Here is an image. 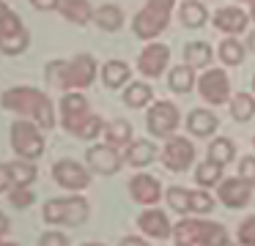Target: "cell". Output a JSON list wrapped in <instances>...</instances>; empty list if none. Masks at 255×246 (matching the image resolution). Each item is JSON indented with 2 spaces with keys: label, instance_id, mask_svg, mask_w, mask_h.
<instances>
[{
  "label": "cell",
  "instance_id": "51",
  "mask_svg": "<svg viewBox=\"0 0 255 246\" xmlns=\"http://www.w3.org/2000/svg\"><path fill=\"white\" fill-rule=\"evenodd\" d=\"M253 93H255V74H253Z\"/></svg>",
  "mask_w": 255,
  "mask_h": 246
},
{
  "label": "cell",
  "instance_id": "20",
  "mask_svg": "<svg viewBox=\"0 0 255 246\" xmlns=\"http://www.w3.org/2000/svg\"><path fill=\"white\" fill-rule=\"evenodd\" d=\"M217 126H220V118L206 107H198L187 115V129L192 137H211L217 131Z\"/></svg>",
  "mask_w": 255,
  "mask_h": 246
},
{
  "label": "cell",
  "instance_id": "41",
  "mask_svg": "<svg viewBox=\"0 0 255 246\" xmlns=\"http://www.w3.org/2000/svg\"><path fill=\"white\" fill-rule=\"evenodd\" d=\"M6 189H14V183H11V175H8V164H0V194Z\"/></svg>",
  "mask_w": 255,
  "mask_h": 246
},
{
  "label": "cell",
  "instance_id": "48",
  "mask_svg": "<svg viewBox=\"0 0 255 246\" xmlns=\"http://www.w3.org/2000/svg\"><path fill=\"white\" fill-rule=\"evenodd\" d=\"M83 246H105V244H83Z\"/></svg>",
  "mask_w": 255,
  "mask_h": 246
},
{
  "label": "cell",
  "instance_id": "21",
  "mask_svg": "<svg viewBox=\"0 0 255 246\" xmlns=\"http://www.w3.org/2000/svg\"><path fill=\"white\" fill-rule=\"evenodd\" d=\"M124 162L129 164V167H145V164H151L156 159V145L151 140H132L127 145V151H124Z\"/></svg>",
  "mask_w": 255,
  "mask_h": 246
},
{
  "label": "cell",
  "instance_id": "13",
  "mask_svg": "<svg viewBox=\"0 0 255 246\" xmlns=\"http://www.w3.org/2000/svg\"><path fill=\"white\" fill-rule=\"evenodd\" d=\"M167 63H170V47L162 41H148V47L140 52L137 58V71L143 77H162V71L167 69Z\"/></svg>",
  "mask_w": 255,
  "mask_h": 246
},
{
  "label": "cell",
  "instance_id": "6",
  "mask_svg": "<svg viewBox=\"0 0 255 246\" xmlns=\"http://www.w3.org/2000/svg\"><path fill=\"white\" fill-rule=\"evenodd\" d=\"M30 44V33L25 30L22 19L17 16V11L8 8L0 0V52L3 55H19L25 52Z\"/></svg>",
  "mask_w": 255,
  "mask_h": 246
},
{
  "label": "cell",
  "instance_id": "35",
  "mask_svg": "<svg viewBox=\"0 0 255 246\" xmlns=\"http://www.w3.org/2000/svg\"><path fill=\"white\" fill-rule=\"evenodd\" d=\"M165 200L176 213H189V189H184V186H170Z\"/></svg>",
  "mask_w": 255,
  "mask_h": 246
},
{
  "label": "cell",
  "instance_id": "43",
  "mask_svg": "<svg viewBox=\"0 0 255 246\" xmlns=\"http://www.w3.org/2000/svg\"><path fill=\"white\" fill-rule=\"evenodd\" d=\"M8 230H11V222H8V216H6V213L0 211V238H3V235H6Z\"/></svg>",
  "mask_w": 255,
  "mask_h": 246
},
{
  "label": "cell",
  "instance_id": "33",
  "mask_svg": "<svg viewBox=\"0 0 255 246\" xmlns=\"http://www.w3.org/2000/svg\"><path fill=\"white\" fill-rule=\"evenodd\" d=\"M195 180H198V186H217L222 180V167H217L211 162L198 164L195 167Z\"/></svg>",
  "mask_w": 255,
  "mask_h": 246
},
{
  "label": "cell",
  "instance_id": "11",
  "mask_svg": "<svg viewBox=\"0 0 255 246\" xmlns=\"http://www.w3.org/2000/svg\"><path fill=\"white\" fill-rule=\"evenodd\" d=\"M52 178L58 186L69 191H83L91 186V172L74 159H61V162L52 164Z\"/></svg>",
  "mask_w": 255,
  "mask_h": 246
},
{
  "label": "cell",
  "instance_id": "38",
  "mask_svg": "<svg viewBox=\"0 0 255 246\" xmlns=\"http://www.w3.org/2000/svg\"><path fill=\"white\" fill-rule=\"evenodd\" d=\"M236 238L242 246H255V216H247L236 230Z\"/></svg>",
  "mask_w": 255,
  "mask_h": 246
},
{
  "label": "cell",
  "instance_id": "30",
  "mask_svg": "<svg viewBox=\"0 0 255 246\" xmlns=\"http://www.w3.org/2000/svg\"><path fill=\"white\" fill-rule=\"evenodd\" d=\"M231 115H233V120H239V123L253 120V115H255V96L253 93L239 90L236 96H231Z\"/></svg>",
  "mask_w": 255,
  "mask_h": 246
},
{
  "label": "cell",
  "instance_id": "23",
  "mask_svg": "<svg viewBox=\"0 0 255 246\" xmlns=\"http://www.w3.org/2000/svg\"><path fill=\"white\" fill-rule=\"evenodd\" d=\"M211 58H214V49L209 41H189L184 47V66L189 69H209Z\"/></svg>",
  "mask_w": 255,
  "mask_h": 246
},
{
  "label": "cell",
  "instance_id": "27",
  "mask_svg": "<svg viewBox=\"0 0 255 246\" xmlns=\"http://www.w3.org/2000/svg\"><path fill=\"white\" fill-rule=\"evenodd\" d=\"M236 156V145H233L231 137H217L214 142H209V159L206 162L217 164V167H225V164L233 162Z\"/></svg>",
  "mask_w": 255,
  "mask_h": 246
},
{
  "label": "cell",
  "instance_id": "8",
  "mask_svg": "<svg viewBox=\"0 0 255 246\" xmlns=\"http://www.w3.org/2000/svg\"><path fill=\"white\" fill-rule=\"evenodd\" d=\"M178 123H181V112H178V107L173 101H154L148 115H145L148 131L154 137H165V140L176 134Z\"/></svg>",
  "mask_w": 255,
  "mask_h": 246
},
{
  "label": "cell",
  "instance_id": "12",
  "mask_svg": "<svg viewBox=\"0 0 255 246\" xmlns=\"http://www.w3.org/2000/svg\"><path fill=\"white\" fill-rule=\"evenodd\" d=\"M91 115L88 107V98L83 96L80 90H66L61 98V120H63V129L66 131H77V126L83 123L85 118Z\"/></svg>",
  "mask_w": 255,
  "mask_h": 246
},
{
  "label": "cell",
  "instance_id": "50",
  "mask_svg": "<svg viewBox=\"0 0 255 246\" xmlns=\"http://www.w3.org/2000/svg\"><path fill=\"white\" fill-rule=\"evenodd\" d=\"M222 246H236V244H231V241H225V244H222Z\"/></svg>",
  "mask_w": 255,
  "mask_h": 246
},
{
  "label": "cell",
  "instance_id": "44",
  "mask_svg": "<svg viewBox=\"0 0 255 246\" xmlns=\"http://www.w3.org/2000/svg\"><path fill=\"white\" fill-rule=\"evenodd\" d=\"M30 3H33L36 8H41V11H50V8H52V3H55V0H30Z\"/></svg>",
  "mask_w": 255,
  "mask_h": 246
},
{
  "label": "cell",
  "instance_id": "32",
  "mask_svg": "<svg viewBox=\"0 0 255 246\" xmlns=\"http://www.w3.org/2000/svg\"><path fill=\"white\" fill-rule=\"evenodd\" d=\"M217 52H220V60L225 66H242L244 63V44L239 38H225Z\"/></svg>",
  "mask_w": 255,
  "mask_h": 246
},
{
  "label": "cell",
  "instance_id": "53",
  "mask_svg": "<svg viewBox=\"0 0 255 246\" xmlns=\"http://www.w3.org/2000/svg\"><path fill=\"white\" fill-rule=\"evenodd\" d=\"M176 246H181V244H176Z\"/></svg>",
  "mask_w": 255,
  "mask_h": 246
},
{
  "label": "cell",
  "instance_id": "34",
  "mask_svg": "<svg viewBox=\"0 0 255 246\" xmlns=\"http://www.w3.org/2000/svg\"><path fill=\"white\" fill-rule=\"evenodd\" d=\"M102 129H105V120H102L96 112H91L88 118H85L83 123L77 126L74 137H80V140H96V137L102 134Z\"/></svg>",
  "mask_w": 255,
  "mask_h": 246
},
{
  "label": "cell",
  "instance_id": "46",
  "mask_svg": "<svg viewBox=\"0 0 255 246\" xmlns=\"http://www.w3.org/2000/svg\"><path fill=\"white\" fill-rule=\"evenodd\" d=\"M0 246H19V244H14V241H0Z\"/></svg>",
  "mask_w": 255,
  "mask_h": 246
},
{
  "label": "cell",
  "instance_id": "17",
  "mask_svg": "<svg viewBox=\"0 0 255 246\" xmlns=\"http://www.w3.org/2000/svg\"><path fill=\"white\" fill-rule=\"evenodd\" d=\"M250 25V16L244 8H236V5H225V8L214 11V27L222 33H228V38H236V33H244Z\"/></svg>",
  "mask_w": 255,
  "mask_h": 246
},
{
  "label": "cell",
  "instance_id": "31",
  "mask_svg": "<svg viewBox=\"0 0 255 246\" xmlns=\"http://www.w3.org/2000/svg\"><path fill=\"white\" fill-rule=\"evenodd\" d=\"M8 175H11L14 186H30L39 175V169L30 162H8Z\"/></svg>",
  "mask_w": 255,
  "mask_h": 246
},
{
  "label": "cell",
  "instance_id": "47",
  "mask_svg": "<svg viewBox=\"0 0 255 246\" xmlns=\"http://www.w3.org/2000/svg\"><path fill=\"white\" fill-rule=\"evenodd\" d=\"M247 16H250V19L255 22V5H250V14H247Z\"/></svg>",
  "mask_w": 255,
  "mask_h": 246
},
{
  "label": "cell",
  "instance_id": "9",
  "mask_svg": "<svg viewBox=\"0 0 255 246\" xmlns=\"http://www.w3.org/2000/svg\"><path fill=\"white\" fill-rule=\"evenodd\" d=\"M198 93L206 104L220 107V104L231 101V80L222 69H206L198 77Z\"/></svg>",
  "mask_w": 255,
  "mask_h": 246
},
{
  "label": "cell",
  "instance_id": "26",
  "mask_svg": "<svg viewBox=\"0 0 255 246\" xmlns=\"http://www.w3.org/2000/svg\"><path fill=\"white\" fill-rule=\"evenodd\" d=\"M151 98H154V90H151L148 82H129V85L124 87V104L132 107V109L148 107Z\"/></svg>",
  "mask_w": 255,
  "mask_h": 246
},
{
  "label": "cell",
  "instance_id": "40",
  "mask_svg": "<svg viewBox=\"0 0 255 246\" xmlns=\"http://www.w3.org/2000/svg\"><path fill=\"white\" fill-rule=\"evenodd\" d=\"M39 246H69V238L63 233H58V230H50V233H44L39 238Z\"/></svg>",
  "mask_w": 255,
  "mask_h": 246
},
{
  "label": "cell",
  "instance_id": "28",
  "mask_svg": "<svg viewBox=\"0 0 255 246\" xmlns=\"http://www.w3.org/2000/svg\"><path fill=\"white\" fill-rule=\"evenodd\" d=\"M167 87L173 93H189L195 87V69L189 66H173L170 74H167Z\"/></svg>",
  "mask_w": 255,
  "mask_h": 246
},
{
  "label": "cell",
  "instance_id": "2",
  "mask_svg": "<svg viewBox=\"0 0 255 246\" xmlns=\"http://www.w3.org/2000/svg\"><path fill=\"white\" fill-rule=\"evenodd\" d=\"M44 77L52 87L63 90H83L96 77V60L88 52L74 55L72 60H50L44 69Z\"/></svg>",
  "mask_w": 255,
  "mask_h": 246
},
{
  "label": "cell",
  "instance_id": "22",
  "mask_svg": "<svg viewBox=\"0 0 255 246\" xmlns=\"http://www.w3.org/2000/svg\"><path fill=\"white\" fill-rule=\"evenodd\" d=\"M129 77H132V71H129L127 60H107V63L102 66V82H105L110 90H118V87L129 85Z\"/></svg>",
  "mask_w": 255,
  "mask_h": 246
},
{
  "label": "cell",
  "instance_id": "16",
  "mask_svg": "<svg viewBox=\"0 0 255 246\" xmlns=\"http://www.w3.org/2000/svg\"><path fill=\"white\" fill-rule=\"evenodd\" d=\"M129 194H132V200L140 202V205H156L159 197H162V183L148 172H137L129 180Z\"/></svg>",
  "mask_w": 255,
  "mask_h": 246
},
{
  "label": "cell",
  "instance_id": "37",
  "mask_svg": "<svg viewBox=\"0 0 255 246\" xmlns=\"http://www.w3.org/2000/svg\"><path fill=\"white\" fill-rule=\"evenodd\" d=\"M33 200H36V194L30 186H14V189H8V202L14 208H30Z\"/></svg>",
  "mask_w": 255,
  "mask_h": 246
},
{
  "label": "cell",
  "instance_id": "49",
  "mask_svg": "<svg viewBox=\"0 0 255 246\" xmlns=\"http://www.w3.org/2000/svg\"><path fill=\"white\" fill-rule=\"evenodd\" d=\"M244 3H247V5H255V0H244Z\"/></svg>",
  "mask_w": 255,
  "mask_h": 246
},
{
  "label": "cell",
  "instance_id": "19",
  "mask_svg": "<svg viewBox=\"0 0 255 246\" xmlns=\"http://www.w3.org/2000/svg\"><path fill=\"white\" fill-rule=\"evenodd\" d=\"M52 8L63 16V19L74 22V25H88L94 16V5L88 0H55Z\"/></svg>",
  "mask_w": 255,
  "mask_h": 246
},
{
  "label": "cell",
  "instance_id": "36",
  "mask_svg": "<svg viewBox=\"0 0 255 246\" xmlns=\"http://www.w3.org/2000/svg\"><path fill=\"white\" fill-rule=\"evenodd\" d=\"M214 211V197L209 191H189V213H209Z\"/></svg>",
  "mask_w": 255,
  "mask_h": 246
},
{
  "label": "cell",
  "instance_id": "10",
  "mask_svg": "<svg viewBox=\"0 0 255 246\" xmlns=\"http://www.w3.org/2000/svg\"><path fill=\"white\" fill-rule=\"evenodd\" d=\"M195 162V145L187 137H167L165 148H162V164H165L170 172H187L189 164Z\"/></svg>",
  "mask_w": 255,
  "mask_h": 246
},
{
  "label": "cell",
  "instance_id": "45",
  "mask_svg": "<svg viewBox=\"0 0 255 246\" xmlns=\"http://www.w3.org/2000/svg\"><path fill=\"white\" fill-rule=\"evenodd\" d=\"M247 47H250V49H253V52H255V30L250 33V36H247Z\"/></svg>",
  "mask_w": 255,
  "mask_h": 246
},
{
  "label": "cell",
  "instance_id": "3",
  "mask_svg": "<svg viewBox=\"0 0 255 246\" xmlns=\"http://www.w3.org/2000/svg\"><path fill=\"white\" fill-rule=\"evenodd\" d=\"M173 238L181 246H222L228 241V230L206 219H181L173 227Z\"/></svg>",
  "mask_w": 255,
  "mask_h": 246
},
{
  "label": "cell",
  "instance_id": "39",
  "mask_svg": "<svg viewBox=\"0 0 255 246\" xmlns=\"http://www.w3.org/2000/svg\"><path fill=\"white\" fill-rule=\"evenodd\" d=\"M239 178L255 186V156H244L239 162Z\"/></svg>",
  "mask_w": 255,
  "mask_h": 246
},
{
  "label": "cell",
  "instance_id": "1",
  "mask_svg": "<svg viewBox=\"0 0 255 246\" xmlns=\"http://www.w3.org/2000/svg\"><path fill=\"white\" fill-rule=\"evenodd\" d=\"M0 104H3V109H11V112L22 115V118H30V123L39 126L41 131L55 129V123H58L50 96L44 90H39V87L14 85L0 96Z\"/></svg>",
  "mask_w": 255,
  "mask_h": 246
},
{
  "label": "cell",
  "instance_id": "25",
  "mask_svg": "<svg viewBox=\"0 0 255 246\" xmlns=\"http://www.w3.org/2000/svg\"><path fill=\"white\" fill-rule=\"evenodd\" d=\"M91 22H96V27H102V30H107V33L121 30V25H124V11L118 8V5H113V3H105V5H99V8H94Z\"/></svg>",
  "mask_w": 255,
  "mask_h": 246
},
{
  "label": "cell",
  "instance_id": "29",
  "mask_svg": "<svg viewBox=\"0 0 255 246\" xmlns=\"http://www.w3.org/2000/svg\"><path fill=\"white\" fill-rule=\"evenodd\" d=\"M178 16H181V25L187 27H203L206 19H209V11H206V5L200 0H184Z\"/></svg>",
  "mask_w": 255,
  "mask_h": 246
},
{
  "label": "cell",
  "instance_id": "5",
  "mask_svg": "<svg viewBox=\"0 0 255 246\" xmlns=\"http://www.w3.org/2000/svg\"><path fill=\"white\" fill-rule=\"evenodd\" d=\"M47 224H66V227H77L88 219V200L80 194L72 197H55L44 205L41 211Z\"/></svg>",
  "mask_w": 255,
  "mask_h": 246
},
{
  "label": "cell",
  "instance_id": "7",
  "mask_svg": "<svg viewBox=\"0 0 255 246\" xmlns=\"http://www.w3.org/2000/svg\"><path fill=\"white\" fill-rule=\"evenodd\" d=\"M11 148L25 159V162H36V159L44 153L41 129L33 126L30 120H14L11 123Z\"/></svg>",
  "mask_w": 255,
  "mask_h": 246
},
{
  "label": "cell",
  "instance_id": "52",
  "mask_svg": "<svg viewBox=\"0 0 255 246\" xmlns=\"http://www.w3.org/2000/svg\"><path fill=\"white\" fill-rule=\"evenodd\" d=\"M253 148H255V137H253Z\"/></svg>",
  "mask_w": 255,
  "mask_h": 246
},
{
  "label": "cell",
  "instance_id": "18",
  "mask_svg": "<svg viewBox=\"0 0 255 246\" xmlns=\"http://www.w3.org/2000/svg\"><path fill=\"white\" fill-rule=\"evenodd\" d=\"M137 227L143 230L145 235L156 238V241H165V238L173 235L170 219H167V213L159 211V208H145V211L137 216Z\"/></svg>",
  "mask_w": 255,
  "mask_h": 246
},
{
  "label": "cell",
  "instance_id": "4",
  "mask_svg": "<svg viewBox=\"0 0 255 246\" xmlns=\"http://www.w3.org/2000/svg\"><path fill=\"white\" fill-rule=\"evenodd\" d=\"M176 0H145V5L134 14L132 30L143 41H154L167 25H170V14Z\"/></svg>",
  "mask_w": 255,
  "mask_h": 246
},
{
  "label": "cell",
  "instance_id": "15",
  "mask_svg": "<svg viewBox=\"0 0 255 246\" xmlns=\"http://www.w3.org/2000/svg\"><path fill=\"white\" fill-rule=\"evenodd\" d=\"M217 194H220L222 205H228V208H244L250 202V197H253V183L242 180L239 175H236V178H222Z\"/></svg>",
  "mask_w": 255,
  "mask_h": 246
},
{
  "label": "cell",
  "instance_id": "42",
  "mask_svg": "<svg viewBox=\"0 0 255 246\" xmlns=\"http://www.w3.org/2000/svg\"><path fill=\"white\" fill-rule=\"evenodd\" d=\"M118 246H148L143 238H137V235H127V238H121V244Z\"/></svg>",
  "mask_w": 255,
  "mask_h": 246
},
{
  "label": "cell",
  "instance_id": "14",
  "mask_svg": "<svg viewBox=\"0 0 255 246\" xmlns=\"http://www.w3.org/2000/svg\"><path fill=\"white\" fill-rule=\"evenodd\" d=\"M85 162H88V167L94 169L96 175H116L118 169H121L124 159L116 148L102 142V145H91L88 151H85Z\"/></svg>",
  "mask_w": 255,
  "mask_h": 246
},
{
  "label": "cell",
  "instance_id": "24",
  "mask_svg": "<svg viewBox=\"0 0 255 246\" xmlns=\"http://www.w3.org/2000/svg\"><path fill=\"white\" fill-rule=\"evenodd\" d=\"M102 134H105L107 145L116 148V151H118V148H127L129 142H132V123H129V120H124V118L110 120V123H105Z\"/></svg>",
  "mask_w": 255,
  "mask_h": 246
}]
</instances>
